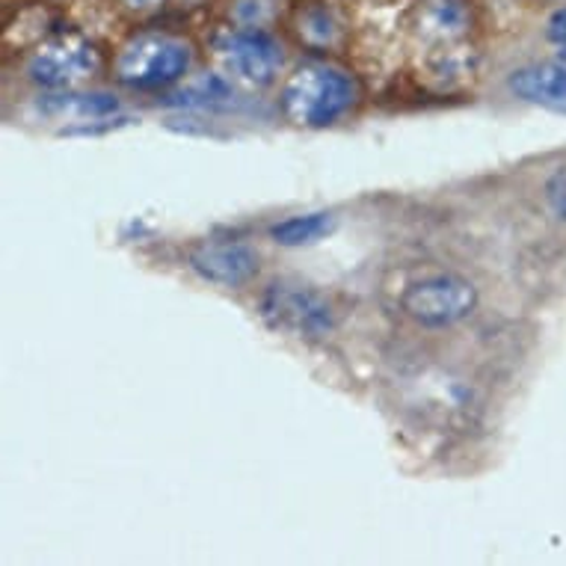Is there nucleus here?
<instances>
[{
    "label": "nucleus",
    "instance_id": "1a4fd4ad",
    "mask_svg": "<svg viewBox=\"0 0 566 566\" xmlns=\"http://www.w3.org/2000/svg\"><path fill=\"white\" fill-rule=\"evenodd\" d=\"M469 7L463 0H424L418 7V33L430 42H454L469 30Z\"/></svg>",
    "mask_w": 566,
    "mask_h": 566
},
{
    "label": "nucleus",
    "instance_id": "9b49d317",
    "mask_svg": "<svg viewBox=\"0 0 566 566\" xmlns=\"http://www.w3.org/2000/svg\"><path fill=\"white\" fill-rule=\"evenodd\" d=\"M335 229V217L329 211H312V214H294L270 226V238L282 247H306Z\"/></svg>",
    "mask_w": 566,
    "mask_h": 566
},
{
    "label": "nucleus",
    "instance_id": "7ed1b4c3",
    "mask_svg": "<svg viewBox=\"0 0 566 566\" xmlns=\"http://www.w3.org/2000/svg\"><path fill=\"white\" fill-rule=\"evenodd\" d=\"M193 60L196 51L187 39L172 33H139L125 42L113 60V81L139 93L169 90L190 75Z\"/></svg>",
    "mask_w": 566,
    "mask_h": 566
},
{
    "label": "nucleus",
    "instance_id": "f03ea898",
    "mask_svg": "<svg viewBox=\"0 0 566 566\" xmlns=\"http://www.w3.org/2000/svg\"><path fill=\"white\" fill-rule=\"evenodd\" d=\"M259 317L279 335L324 342L338 326V308L324 291L300 279H276L259 297Z\"/></svg>",
    "mask_w": 566,
    "mask_h": 566
},
{
    "label": "nucleus",
    "instance_id": "f257e3e1",
    "mask_svg": "<svg viewBox=\"0 0 566 566\" xmlns=\"http://www.w3.org/2000/svg\"><path fill=\"white\" fill-rule=\"evenodd\" d=\"M359 102H363L359 77L329 60L300 63L279 95L282 116L297 128L312 130L342 122Z\"/></svg>",
    "mask_w": 566,
    "mask_h": 566
},
{
    "label": "nucleus",
    "instance_id": "4468645a",
    "mask_svg": "<svg viewBox=\"0 0 566 566\" xmlns=\"http://www.w3.org/2000/svg\"><path fill=\"white\" fill-rule=\"evenodd\" d=\"M546 36L548 42H552V48L557 51V56H560V63H566V7H560V10L548 19Z\"/></svg>",
    "mask_w": 566,
    "mask_h": 566
},
{
    "label": "nucleus",
    "instance_id": "f8f14e48",
    "mask_svg": "<svg viewBox=\"0 0 566 566\" xmlns=\"http://www.w3.org/2000/svg\"><path fill=\"white\" fill-rule=\"evenodd\" d=\"M232 95L234 90L229 81H223L220 75H202L190 81L185 90H178L172 98H176V104H185V107H214V104L229 102Z\"/></svg>",
    "mask_w": 566,
    "mask_h": 566
},
{
    "label": "nucleus",
    "instance_id": "ddd939ff",
    "mask_svg": "<svg viewBox=\"0 0 566 566\" xmlns=\"http://www.w3.org/2000/svg\"><path fill=\"white\" fill-rule=\"evenodd\" d=\"M546 202L548 208L555 211L557 220H564L566 223V164L564 167H557L546 181Z\"/></svg>",
    "mask_w": 566,
    "mask_h": 566
},
{
    "label": "nucleus",
    "instance_id": "39448f33",
    "mask_svg": "<svg viewBox=\"0 0 566 566\" xmlns=\"http://www.w3.org/2000/svg\"><path fill=\"white\" fill-rule=\"evenodd\" d=\"M104 56L95 42L65 33L42 42L28 60V77L45 90H72L102 72Z\"/></svg>",
    "mask_w": 566,
    "mask_h": 566
},
{
    "label": "nucleus",
    "instance_id": "20e7f679",
    "mask_svg": "<svg viewBox=\"0 0 566 566\" xmlns=\"http://www.w3.org/2000/svg\"><path fill=\"white\" fill-rule=\"evenodd\" d=\"M478 289L460 273H433L409 282L400 294V312L424 329H448L469 321L478 308Z\"/></svg>",
    "mask_w": 566,
    "mask_h": 566
},
{
    "label": "nucleus",
    "instance_id": "6e6552de",
    "mask_svg": "<svg viewBox=\"0 0 566 566\" xmlns=\"http://www.w3.org/2000/svg\"><path fill=\"white\" fill-rule=\"evenodd\" d=\"M516 98L566 116V63H531L507 77Z\"/></svg>",
    "mask_w": 566,
    "mask_h": 566
},
{
    "label": "nucleus",
    "instance_id": "0eeeda50",
    "mask_svg": "<svg viewBox=\"0 0 566 566\" xmlns=\"http://www.w3.org/2000/svg\"><path fill=\"white\" fill-rule=\"evenodd\" d=\"M187 268L196 276L220 289H243L261 273V252L247 241L211 238L187 250Z\"/></svg>",
    "mask_w": 566,
    "mask_h": 566
},
{
    "label": "nucleus",
    "instance_id": "2eb2a0df",
    "mask_svg": "<svg viewBox=\"0 0 566 566\" xmlns=\"http://www.w3.org/2000/svg\"><path fill=\"white\" fill-rule=\"evenodd\" d=\"M122 7L137 15H146V12H155L164 7V0H122Z\"/></svg>",
    "mask_w": 566,
    "mask_h": 566
},
{
    "label": "nucleus",
    "instance_id": "423d86ee",
    "mask_svg": "<svg viewBox=\"0 0 566 566\" xmlns=\"http://www.w3.org/2000/svg\"><path fill=\"white\" fill-rule=\"evenodd\" d=\"M217 54L234 77L250 86H270L285 65L279 39L261 28L229 30L217 42Z\"/></svg>",
    "mask_w": 566,
    "mask_h": 566
},
{
    "label": "nucleus",
    "instance_id": "9d476101",
    "mask_svg": "<svg viewBox=\"0 0 566 566\" xmlns=\"http://www.w3.org/2000/svg\"><path fill=\"white\" fill-rule=\"evenodd\" d=\"M294 33L312 51H335L344 42L342 19L326 3H315V7L300 10L297 21H294Z\"/></svg>",
    "mask_w": 566,
    "mask_h": 566
}]
</instances>
